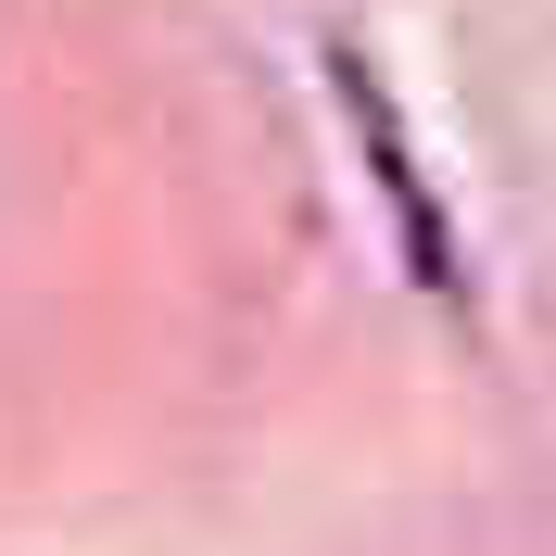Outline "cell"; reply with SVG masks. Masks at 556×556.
<instances>
[{
    "label": "cell",
    "mask_w": 556,
    "mask_h": 556,
    "mask_svg": "<svg viewBox=\"0 0 556 556\" xmlns=\"http://www.w3.org/2000/svg\"><path fill=\"white\" fill-rule=\"evenodd\" d=\"M342 102H354V127H367V152H380V190H392V215H405V253H417V278H455V253H443V228H430V203H417V165H405V127H392V102H380V76L342 51Z\"/></svg>",
    "instance_id": "obj_1"
}]
</instances>
